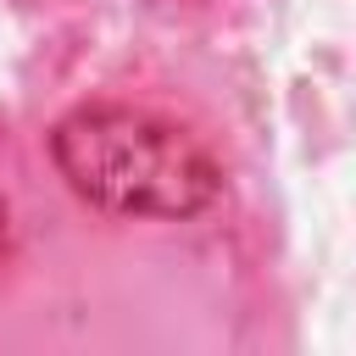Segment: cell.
<instances>
[{
  "label": "cell",
  "instance_id": "cell-1",
  "mask_svg": "<svg viewBox=\"0 0 356 356\" xmlns=\"http://www.w3.org/2000/svg\"><path fill=\"white\" fill-rule=\"evenodd\" d=\"M61 184L122 222H189L222 200V161L172 117L122 100L72 106L50 128Z\"/></svg>",
  "mask_w": 356,
  "mask_h": 356
},
{
  "label": "cell",
  "instance_id": "cell-2",
  "mask_svg": "<svg viewBox=\"0 0 356 356\" xmlns=\"http://www.w3.org/2000/svg\"><path fill=\"white\" fill-rule=\"evenodd\" d=\"M6 256H11V206L0 195V273H6Z\"/></svg>",
  "mask_w": 356,
  "mask_h": 356
}]
</instances>
